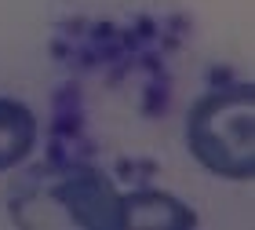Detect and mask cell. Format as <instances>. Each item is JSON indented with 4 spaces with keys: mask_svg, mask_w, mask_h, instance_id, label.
Returning <instances> with one entry per match:
<instances>
[{
    "mask_svg": "<svg viewBox=\"0 0 255 230\" xmlns=\"http://www.w3.org/2000/svg\"><path fill=\"white\" fill-rule=\"evenodd\" d=\"M186 150L204 172L230 183L255 179V88L226 84L186 113Z\"/></svg>",
    "mask_w": 255,
    "mask_h": 230,
    "instance_id": "cell-1",
    "label": "cell"
},
{
    "mask_svg": "<svg viewBox=\"0 0 255 230\" xmlns=\"http://www.w3.org/2000/svg\"><path fill=\"white\" fill-rule=\"evenodd\" d=\"M48 187H26L29 194H44L59 205L69 227L84 230H124V190L102 172L95 161L80 165H48Z\"/></svg>",
    "mask_w": 255,
    "mask_h": 230,
    "instance_id": "cell-2",
    "label": "cell"
},
{
    "mask_svg": "<svg viewBox=\"0 0 255 230\" xmlns=\"http://www.w3.org/2000/svg\"><path fill=\"white\" fill-rule=\"evenodd\" d=\"M190 230L197 227V212L179 198L153 187L124 190V230Z\"/></svg>",
    "mask_w": 255,
    "mask_h": 230,
    "instance_id": "cell-3",
    "label": "cell"
},
{
    "mask_svg": "<svg viewBox=\"0 0 255 230\" xmlns=\"http://www.w3.org/2000/svg\"><path fill=\"white\" fill-rule=\"evenodd\" d=\"M40 139V121L22 99L0 95V172L18 168Z\"/></svg>",
    "mask_w": 255,
    "mask_h": 230,
    "instance_id": "cell-4",
    "label": "cell"
}]
</instances>
